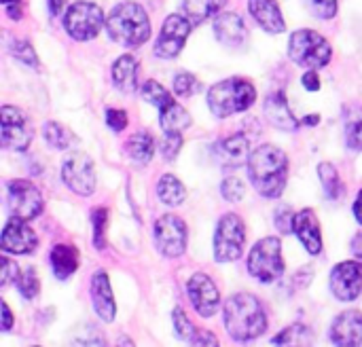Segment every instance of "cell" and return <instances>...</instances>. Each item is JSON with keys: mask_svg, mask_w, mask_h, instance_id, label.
<instances>
[{"mask_svg": "<svg viewBox=\"0 0 362 347\" xmlns=\"http://www.w3.org/2000/svg\"><path fill=\"white\" fill-rule=\"evenodd\" d=\"M248 176L263 197L276 199L284 193L288 182V157L278 146L263 144L250 153Z\"/></svg>", "mask_w": 362, "mask_h": 347, "instance_id": "obj_1", "label": "cell"}, {"mask_svg": "<svg viewBox=\"0 0 362 347\" xmlns=\"http://www.w3.org/2000/svg\"><path fill=\"white\" fill-rule=\"evenodd\" d=\"M223 318L227 333L240 343L255 341L267 331V314L261 301L248 293L233 295L223 307Z\"/></svg>", "mask_w": 362, "mask_h": 347, "instance_id": "obj_2", "label": "cell"}, {"mask_svg": "<svg viewBox=\"0 0 362 347\" xmlns=\"http://www.w3.org/2000/svg\"><path fill=\"white\" fill-rule=\"evenodd\" d=\"M106 28L110 38L125 47H140L151 36V21L146 11L142 8V4L132 0L121 2L110 11Z\"/></svg>", "mask_w": 362, "mask_h": 347, "instance_id": "obj_3", "label": "cell"}, {"mask_svg": "<svg viewBox=\"0 0 362 347\" xmlns=\"http://www.w3.org/2000/svg\"><path fill=\"white\" fill-rule=\"evenodd\" d=\"M255 100H257L255 85L240 76L225 78L214 87H210L208 91V106L212 114L218 119H227L235 112L248 110L255 104Z\"/></svg>", "mask_w": 362, "mask_h": 347, "instance_id": "obj_4", "label": "cell"}, {"mask_svg": "<svg viewBox=\"0 0 362 347\" xmlns=\"http://www.w3.org/2000/svg\"><path fill=\"white\" fill-rule=\"evenodd\" d=\"M331 45L316 30H297L288 40V57L308 70L325 68L331 61Z\"/></svg>", "mask_w": 362, "mask_h": 347, "instance_id": "obj_5", "label": "cell"}, {"mask_svg": "<svg viewBox=\"0 0 362 347\" xmlns=\"http://www.w3.org/2000/svg\"><path fill=\"white\" fill-rule=\"evenodd\" d=\"M248 271L263 284H272L284 274L282 244L278 237H263L257 242L248 257Z\"/></svg>", "mask_w": 362, "mask_h": 347, "instance_id": "obj_6", "label": "cell"}, {"mask_svg": "<svg viewBox=\"0 0 362 347\" xmlns=\"http://www.w3.org/2000/svg\"><path fill=\"white\" fill-rule=\"evenodd\" d=\"M106 23L102 6L95 2L78 0L72 6H68V13L64 17V28L74 40H91L100 34L102 25Z\"/></svg>", "mask_w": 362, "mask_h": 347, "instance_id": "obj_7", "label": "cell"}, {"mask_svg": "<svg viewBox=\"0 0 362 347\" xmlns=\"http://www.w3.org/2000/svg\"><path fill=\"white\" fill-rule=\"evenodd\" d=\"M246 244V227L238 214H225L218 220L214 235V259L218 263H231L242 257Z\"/></svg>", "mask_w": 362, "mask_h": 347, "instance_id": "obj_8", "label": "cell"}, {"mask_svg": "<svg viewBox=\"0 0 362 347\" xmlns=\"http://www.w3.org/2000/svg\"><path fill=\"white\" fill-rule=\"evenodd\" d=\"M187 235H189L187 225L182 223V218L174 214H165L155 223V246L168 259H176L185 254Z\"/></svg>", "mask_w": 362, "mask_h": 347, "instance_id": "obj_9", "label": "cell"}, {"mask_svg": "<svg viewBox=\"0 0 362 347\" xmlns=\"http://www.w3.org/2000/svg\"><path fill=\"white\" fill-rule=\"evenodd\" d=\"M0 125H2V146L11 151H25L32 142L34 129L28 117L15 108L4 104L0 108Z\"/></svg>", "mask_w": 362, "mask_h": 347, "instance_id": "obj_10", "label": "cell"}, {"mask_svg": "<svg viewBox=\"0 0 362 347\" xmlns=\"http://www.w3.org/2000/svg\"><path fill=\"white\" fill-rule=\"evenodd\" d=\"M62 178L66 187L76 195H91L95 191V170L85 153H70L62 165Z\"/></svg>", "mask_w": 362, "mask_h": 347, "instance_id": "obj_11", "label": "cell"}, {"mask_svg": "<svg viewBox=\"0 0 362 347\" xmlns=\"http://www.w3.org/2000/svg\"><path fill=\"white\" fill-rule=\"evenodd\" d=\"M42 195L28 180H11L8 182V210L15 218L34 220L42 212Z\"/></svg>", "mask_w": 362, "mask_h": 347, "instance_id": "obj_12", "label": "cell"}, {"mask_svg": "<svg viewBox=\"0 0 362 347\" xmlns=\"http://www.w3.org/2000/svg\"><path fill=\"white\" fill-rule=\"evenodd\" d=\"M189 32H191V21L182 15H170L165 21H163V28H161V34L155 42V53L157 57L161 59H172L176 57L187 38H189Z\"/></svg>", "mask_w": 362, "mask_h": 347, "instance_id": "obj_13", "label": "cell"}, {"mask_svg": "<svg viewBox=\"0 0 362 347\" xmlns=\"http://www.w3.org/2000/svg\"><path fill=\"white\" fill-rule=\"evenodd\" d=\"M331 290L339 301H356L362 295V263L344 261L331 274Z\"/></svg>", "mask_w": 362, "mask_h": 347, "instance_id": "obj_14", "label": "cell"}, {"mask_svg": "<svg viewBox=\"0 0 362 347\" xmlns=\"http://www.w3.org/2000/svg\"><path fill=\"white\" fill-rule=\"evenodd\" d=\"M187 293L202 318H212L221 310V293L206 274H195L187 284Z\"/></svg>", "mask_w": 362, "mask_h": 347, "instance_id": "obj_15", "label": "cell"}, {"mask_svg": "<svg viewBox=\"0 0 362 347\" xmlns=\"http://www.w3.org/2000/svg\"><path fill=\"white\" fill-rule=\"evenodd\" d=\"M38 246L36 233L28 227V220L21 218H11L4 229H2V240L0 248L6 254H32Z\"/></svg>", "mask_w": 362, "mask_h": 347, "instance_id": "obj_16", "label": "cell"}, {"mask_svg": "<svg viewBox=\"0 0 362 347\" xmlns=\"http://www.w3.org/2000/svg\"><path fill=\"white\" fill-rule=\"evenodd\" d=\"M331 341L337 347L362 346V312L346 310L331 324Z\"/></svg>", "mask_w": 362, "mask_h": 347, "instance_id": "obj_17", "label": "cell"}, {"mask_svg": "<svg viewBox=\"0 0 362 347\" xmlns=\"http://www.w3.org/2000/svg\"><path fill=\"white\" fill-rule=\"evenodd\" d=\"M214 159L218 165L227 170H235L250 159V142L244 134H235L229 138H223L214 144Z\"/></svg>", "mask_w": 362, "mask_h": 347, "instance_id": "obj_18", "label": "cell"}, {"mask_svg": "<svg viewBox=\"0 0 362 347\" xmlns=\"http://www.w3.org/2000/svg\"><path fill=\"white\" fill-rule=\"evenodd\" d=\"M91 301L98 318L102 322H112L117 316V303L112 297V288L108 282L106 271H95L91 278Z\"/></svg>", "mask_w": 362, "mask_h": 347, "instance_id": "obj_19", "label": "cell"}, {"mask_svg": "<svg viewBox=\"0 0 362 347\" xmlns=\"http://www.w3.org/2000/svg\"><path fill=\"white\" fill-rule=\"evenodd\" d=\"M263 110H265V117L267 121L278 127V129H284V131H295L299 127V121L295 119L291 106H288V100L284 95V91H274L265 98V104H263Z\"/></svg>", "mask_w": 362, "mask_h": 347, "instance_id": "obj_20", "label": "cell"}, {"mask_svg": "<svg viewBox=\"0 0 362 347\" xmlns=\"http://www.w3.org/2000/svg\"><path fill=\"white\" fill-rule=\"evenodd\" d=\"M295 233L312 257L322 252V233L314 210H301L295 216Z\"/></svg>", "mask_w": 362, "mask_h": 347, "instance_id": "obj_21", "label": "cell"}, {"mask_svg": "<svg viewBox=\"0 0 362 347\" xmlns=\"http://www.w3.org/2000/svg\"><path fill=\"white\" fill-rule=\"evenodd\" d=\"M214 34L227 47H240L246 40V23L238 13H218L214 17Z\"/></svg>", "mask_w": 362, "mask_h": 347, "instance_id": "obj_22", "label": "cell"}, {"mask_svg": "<svg viewBox=\"0 0 362 347\" xmlns=\"http://www.w3.org/2000/svg\"><path fill=\"white\" fill-rule=\"evenodd\" d=\"M248 11H250V15L257 19V23L265 32L280 34V32L286 30L282 13H280V6H278L276 0H250L248 2Z\"/></svg>", "mask_w": 362, "mask_h": 347, "instance_id": "obj_23", "label": "cell"}, {"mask_svg": "<svg viewBox=\"0 0 362 347\" xmlns=\"http://www.w3.org/2000/svg\"><path fill=\"white\" fill-rule=\"evenodd\" d=\"M112 83L123 93H134L138 89V59L134 55H121L112 64Z\"/></svg>", "mask_w": 362, "mask_h": 347, "instance_id": "obj_24", "label": "cell"}, {"mask_svg": "<svg viewBox=\"0 0 362 347\" xmlns=\"http://www.w3.org/2000/svg\"><path fill=\"white\" fill-rule=\"evenodd\" d=\"M49 263L57 280H68L78 267V252L68 244H57L49 254Z\"/></svg>", "mask_w": 362, "mask_h": 347, "instance_id": "obj_25", "label": "cell"}, {"mask_svg": "<svg viewBox=\"0 0 362 347\" xmlns=\"http://www.w3.org/2000/svg\"><path fill=\"white\" fill-rule=\"evenodd\" d=\"M159 117L165 134H182L191 125L189 112L174 98H170L163 106H159Z\"/></svg>", "mask_w": 362, "mask_h": 347, "instance_id": "obj_26", "label": "cell"}, {"mask_svg": "<svg viewBox=\"0 0 362 347\" xmlns=\"http://www.w3.org/2000/svg\"><path fill=\"white\" fill-rule=\"evenodd\" d=\"M274 347H312L314 346V333L305 324H291L282 333H278L272 341Z\"/></svg>", "mask_w": 362, "mask_h": 347, "instance_id": "obj_27", "label": "cell"}, {"mask_svg": "<svg viewBox=\"0 0 362 347\" xmlns=\"http://www.w3.org/2000/svg\"><path fill=\"white\" fill-rule=\"evenodd\" d=\"M157 197L161 199V204L176 208V206H182L185 204L187 191H185V184L176 176L165 174V176H161V180L157 184Z\"/></svg>", "mask_w": 362, "mask_h": 347, "instance_id": "obj_28", "label": "cell"}, {"mask_svg": "<svg viewBox=\"0 0 362 347\" xmlns=\"http://www.w3.org/2000/svg\"><path fill=\"white\" fill-rule=\"evenodd\" d=\"M346 142L352 151H362V106L350 104L344 110Z\"/></svg>", "mask_w": 362, "mask_h": 347, "instance_id": "obj_29", "label": "cell"}, {"mask_svg": "<svg viewBox=\"0 0 362 347\" xmlns=\"http://www.w3.org/2000/svg\"><path fill=\"white\" fill-rule=\"evenodd\" d=\"M125 151L132 157V161H136V163H148L153 159V153H155V140H153L151 134L138 131V134L129 136V140L125 144Z\"/></svg>", "mask_w": 362, "mask_h": 347, "instance_id": "obj_30", "label": "cell"}, {"mask_svg": "<svg viewBox=\"0 0 362 347\" xmlns=\"http://www.w3.org/2000/svg\"><path fill=\"white\" fill-rule=\"evenodd\" d=\"M227 0H185V13L195 23H202L208 17H216Z\"/></svg>", "mask_w": 362, "mask_h": 347, "instance_id": "obj_31", "label": "cell"}, {"mask_svg": "<svg viewBox=\"0 0 362 347\" xmlns=\"http://www.w3.org/2000/svg\"><path fill=\"white\" fill-rule=\"evenodd\" d=\"M318 176L322 180V187H325V193L327 197L331 199H341L346 195V187L339 178V172L335 170L333 163H320L318 165Z\"/></svg>", "mask_w": 362, "mask_h": 347, "instance_id": "obj_32", "label": "cell"}, {"mask_svg": "<svg viewBox=\"0 0 362 347\" xmlns=\"http://www.w3.org/2000/svg\"><path fill=\"white\" fill-rule=\"evenodd\" d=\"M42 131H45L47 144L53 146V148H57V151H66V148L72 146V142H74L72 131H70L68 127H64L62 123H57V121H47Z\"/></svg>", "mask_w": 362, "mask_h": 347, "instance_id": "obj_33", "label": "cell"}, {"mask_svg": "<svg viewBox=\"0 0 362 347\" xmlns=\"http://www.w3.org/2000/svg\"><path fill=\"white\" fill-rule=\"evenodd\" d=\"M15 284H17V288H19L21 297H23V299H28V301H30V299H34V297L38 295V290H40L38 276H36V271H34L32 267H25L23 271H19V276H17Z\"/></svg>", "mask_w": 362, "mask_h": 347, "instance_id": "obj_34", "label": "cell"}, {"mask_svg": "<svg viewBox=\"0 0 362 347\" xmlns=\"http://www.w3.org/2000/svg\"><path fill=\"white\" fill-rule=\"evenodd\" d=\"M202 91V83L191 72H180L174 78V93L180 98H191Z\"/></svg>", "mask_w": 362, "mask_h": 347, "instance_id": "obj_35", "label": "cell"}, {"mask_svg": "<svg viewBox=\"0 0 362 347\" xmlns=\"http://www.w3.org/2000/svg\"><path fill=\"white\" fill-rule=\"evenodd\" d=\"M74 347H106V339L104 335H100L93 327H83L81 331L74 333L72 339Z\"/></svg>", "mask_w": 362, "mask_h": 347, "instance_id": "obj_36", "label": "cell"}, {"mask_svg": "<svg viewBox=\"0 0 362 347\" xmlns=\"http://www.w3.org/2000/svg\"><path fill=\"white\" fill-rule=\"evenodd\" d=\"M106 220H108V212L104 208L93 210V214H91V223H93V246L98 250H102L106 246V237H104V233H106Z\"/></svg>", "mask_w": 362, "mask_h": 347, "instance_id": "obj_37", "label": "cell"}, {"mask_svg": "<svg viewBox=\"0 0 362 347\" xmlns=\"http://www.w3.org/2000/svg\"><path fill=\"white\" fill-rule=\"evenodd\" d=\"M172 322H174V331H176V335H178V339H182V341H191V337L195 335V327L191 324V320L187 318V314L180 310V307H176L174 310V314H172Z\"/></svg>", "mask_w": 362, "mask_h": 347, "instance_id": "obj_38", "label": "cell"}, {"mask_svg": "<svg viewBox=\"0 0 362 347\" xmlns=\"http://www.w3.org/2000/svg\"><path fill=\"white\" fill-rule=\"evenodd\" d=\"M142 95H144V100L146 102H151V104H155L157 108L159 106H163L172 95L157 83V81H146L144 83V87H142Z\"/></svg>", "mask_w": 362, "mask_h": 347, "instance_id": "obj_39", "label": "cell"}, {"mask_svg": "<svg viewBox=\"0 0 362 347\" xmlns=\"http://www.w3.org/2000/svg\"><path fill=\"white\" fill-rule=\"evenodd\" d=\"M11 53H13V57H15V59L23 61V64H28V66H38V57H36V53H34L32 45H30V42H25V40H13V45H11Z\"/></svg>", "mask_w": 362, "mask_h": 347, "instance_id": "obj_40", "label": "cell"}, {"mask_svg": "<svg viewBox=\"0 0 362 347\" xmlns=\"http://www.w3.org/2000/svg\"><path fill=\"white\" fill-rule=\"evenodd\" d=\"M221 193H223V197H225L227 201L235 204V201H240V199L244 197V182H242L240 178H235V176L225 178L223 184H221Z\"/></svg>", "mask_w": 362, "mask_h": 347, "instance_id": "obj_41", "label": "cell"}, {"mask_svg": "<svg viewBox=\"0 0 362 347\" xmlns=\"http://www.w3.org/2000/svg\"><path fill=\"white\" fill-rule=\"evenodd\" d=\"M308 8L318 19H333L337 13V0H308Z\"/></svg>", "mask_w": 362, "mask_h": 347, "instance_id": "obj_42", "label": "cell"}, {"mask_svg": "<svg viewBox=\"0 0 362 347\" xmlns=\"http://www.w3.org/2000/svg\"><path fill=\"white\" fill-rule=\"evenodd\" d=\"M295 216L293 210L288 206H282L276 210V227L280 229V233H291L295 231Z\"/></svg>", "mask_w": 362, "mask_h": 347, "instance_id": "obj_43", "label": "cell"}, {"mask_svg": "<svg viewBox=\"0 0 362 347\" xmlns=\"http://www.w3.org/2000/svg\"><path fill=\"white\" fill-rule=\"evenodd\" d=\"M180 146H182L180 134H165V140L161 144V153H163V157L168 161H174L176 155H178V151H180Z\"/></svg>", "mask_w": 362, "mask_h": 347, "instance_id": "obj_44", "label": "cell"}, {"mask_svg": "<svg viewBox=\"0 0 362 347\" xmlns=\"http://www.w3.org/2000/svg\"><path fill=\"white\" fill-rule=\"evenodd\" d=\"M189 346L191 347H221V343H218V339L214 337V333H210V331H206V329H197V331H195V335L191 337Z\"/></svg>", "mask_w": 362, "mask_h": 347, "instance_id": "obj_45", "label": "cell"}, {"mask_svg": "<svg viewBox=\"0 0 362 347\" xmlns=\"http://www.w3.org/2000/svg\"><path fill=\"white\" fill-rule=\"evenodd\" d=\"M106 123L110 129L115 131H123L127 127V114L123 110H117V108H110L106 110Z\"/></svg>", "mask_w": 362, "mask_h": 347, "instance_id": "obj_46", "label": "cell"}, {"mask_svg": "<svg viewBox=\"0 0 362 347\" xmlns=\"http://www.w3.org/2000/svg\"><path fill=\"white\" fill-rule=\"evenodd\" d=\"M17 276H19V267H17V263H13L8 257H4V259H2V278H0L2 286H8L11 282H15V280H17Z\"/></svg>", "mask_w": 362, "mask_h": 347, "instance_id": "obj_47", "label": "cell"}, {"mask_svg": "<svg viewBox=\"0 0 362 347\" xmlns=\"http://www.w3.org/2000/svg\"><path fill=\"white\" fill-rule=\"evenodd\" d=\"M301 83H303V87H305L308 91H318V89H320V78H318V72H316V70L305 72L303 78H301Z\"/></svg>", "mask_w": 362, "mask_h": 347, "instance_id": "obj_48", "label": "cell"}, {"mask_svg": "<svg viewBox=\"0 0 362 347\" xmlns=\"http://www.w3.org/2000/svg\"><path fill=\"white\" fill-rule=\"evenodd\" d=\"M11 327H13V314L8 310V305L2 301V331H11Z\"/></svg>", "mask_w": 362, "mask_h": 347, "instance_id": "obj_49", "label": "cell"}, {"mask_svg": "<svg viewBox=\"0 0 362 347\" xmlns=\"http://www.w3.org/2000/svg\"><path fill=\"white\" fill-rule=\"evenodd\" d=\"M352 252H354V257L362 259V231L361 233H356L354 240H352Z\"/></svg>", "mask_w": 362, "mask_h": 347, "instance_id": "obj_50", "label": "cell"}, {"mask_svg": "<svg viewBox=\"0 0 362 347\" xmlns=\"http://www.w3.org/2000/svg\"><path fill=\"white\" fill-rule=\"evenodd\" d=\"M64 6H66V0H49V13L51 15H59Z\"/></svg>", "mask_w": 362, "mask_h": 347, "instance_id": "obj_51", "label": "cell"}, {"mask_svg": "<svg viewBox=\"0 0 362 347\" xmlns=\"http://www.w3.org/2000/svg\"><path fill=\"white\" fill-rule=\"evenodd\" d=\"M354 216H356V220L362 225V191L358 193L356 201H354Z\"/></svg>", "mask_w": 362, "mask_h": 347, "instance_id": "obj_52", "label": "cell"}, {"mask_svg": "<svg viewBox=\"0 0 362 347\" xmlns=\"http://www.w3.org/2000/svg\"><path fill=\"white\" fill-rule=\"evenodd\" d=\"M117 347H136V346H134V341H132L129 337H123V339L117 343Z\"/></svg>", "mask_w": 362, "mask_h": 347, "instance_id": "obj_53", "label": "cell"}, {"mask_svg": "<svg viewBox=\"0 0 362 347\" xmlns=\"http://www.w3.org/2000/svg\"><path fill=\"white\" fill-rule=\"evenodd\" d=\"M318 123V117L316 114H312V117H305L303 119V125H316Z\"/></svg>", "mask_w": 362, "mask_h": 347, "instance_id": "obj_54", "label": "cell"}, {"mask_svg": "<svg viewBox=\"0 0 362 347\" xmlns=\"http://www.w3.org/2000/svg\"><path fill=\"white\" fill-rule=\"evenodd\" d=\"M19 2H21V0H2V4H4L6 8H11V6H19Z\"/></svg>", "mask_w": 362, "mask_h": 347, "instance_id": "obj_55", "label": "cell"}]
</instances>
